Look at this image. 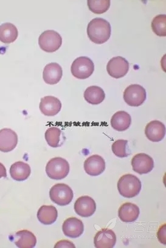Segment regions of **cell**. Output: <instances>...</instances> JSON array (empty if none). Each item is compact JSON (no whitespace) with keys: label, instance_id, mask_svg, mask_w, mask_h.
<instances>
[{"label":"cell","instance_id":"obj_24","mask_svg":"<svg viewBox=\"0 0 166 248\" xmlns=\"http://www.w3.org/2000/svg\"><path fill=\"white\" fill-rule=\"evenodd\" d=\"M105 94L102 88L97 86L88 87L84 93V98L86 102L93 105H98L105 100Z\"/></svg>","mask_w":166,"mask_h":248},{"label":"cell","instance_id":"obj_23","mask_svg":"<svg viewBox=\"0 0 166 248\" xmlns=\"http://www.w3.org/2000/svg\"><path fill=\"white\" fill-rule=\"evenodd\" d=\"M17 28L11 23H3L0 26V41L4 44H10L17 38Z\"/></svg>","mask_w":166,"mask_h":248},{"label":"cell","instance_id":"obj_2","mask_svg":"<svg viewBox=\"0 0 166 248\" xmlns=\"http://www.w3.org/2000/svg\"><path fill=\"white\" fill-rule=\"evenodd\" d=\"M142 188L141 180L135 175H122L117 182V189L119 194L125 198L131 199L139 194Z\"/></svg>","mask_w":166,"mask_h":248},{"label":"cell","instance_id":"obj_20","mask_svg":"<svg viewBox=\"0 0 166 248\" xmlns=\"http://www.w3.org/2000/svg\"><path fill=\"white\" fill-rule=\"evenodd\" d=\"M112 127L117 131L122 132L129 128L132 124L131 115L126 111H119L113 115L110 122Z\"/></svg>","mask_w":166,"mask_h":248},{"label":"cell","instance_id":"obj_28","mask_svg":"<svg viewBox=\"0 0 166 248\" xmlns=\"http://www.w3.org/2000/svg\"><path fill=\"white\" fill-rule=\"evenodd\" d=\"M128 141L118 140L112 144V149L115 155L119 158H126L131 155L128 148Z\"/></svg>","mask_w":166,"mask_h":248},{"label":"cell","instance_id":"obj_10","mask_svg":"<svg viewBox=\"0 0 166 248\" xmlns=\"http://www.w3.org/2000/svg\"><path fill=\"white\" fill-rule=\"evenodd\" d=\"M96 209L95 201L89 196L79 197L74 204V211L82 217H90L95 214Z\"/></svg>","mask_w":166,"mask_h":248},{"label":"cell","instance_id":"obj_17","mask_svg":"<svg viewBox=\"0 0 166 248\" xmlns=\"http://www.w3.org/2000/svg\"><path fill=\"white\" fill-rule=\"evenodd\" d=\"M145 134L147 138L151 141H160L165 137V125L158 120H153L147 124Z\"/></svg>","mask_w":166,"mask_h":248},{"label":"cell","instance_id":"obj_25","mask_svg":"<svg viewBox=\"0 0 166 248\" xmlns=\"http://www.w3.org/2000/svg\"><path fill=\"white\" fill-rule=\"evenodd\" d=\"M45 137L48 145L52 148H59L63 144V134L58 127H50L46 131Z\"/></svg>","mask_w":166,"mask_h":248},{"label":"cell","instance_id":"obj_8","mask_svg":"<svg viewBox=\"0 0 166 248\" xmlns=\"http://www.w3.org/2000/svg\"><path fill=\"white\" fill-rule=\"evenodd\" d=\"M129 70V62L122 57H115L108 62V74L113 78H121L126 76Z\"/></svg>","mask_w":166,"mask_h":248},{"label":"cell","instance_id":"obj_13","mask_svg":"<svg viewBox=\"0 0 166 248\" xmlns=\"http://www.w3.org/2000/svg\"><path fill=\"white\" fill-rule=\"evenodd\" d=\"M40 111L46 116H54L61 111L62 103L58 98L53 96H46L41 98Z\"/></svg>","mask_w":166,"mask_h":248},{"label":"cell","instance_id":"obj_30","mask_svg":"<svg viewBox=\"0 0 166 248\" xmlns=\"http://www.w3.org/2000/svg\"><path fill=\"white\" fill-rule=\"evenodd\" d=\"M159 241L164 245H166V225L161 226L157 233Z\"/></svg>","mask_w":166,"mask_h":248},{"label":"cell","instance_id":"obj_5","mask_svg":"<svg viewBox=\"0 0 166 248\" xmlns=\"http://www.w3.org/2000/svg\"><path fill=\"white\" fill-rule=\"evenodd\" d=\"M95 71L92 60L87 57L77 58L72 63L71 71L75 78L84 79L89 78Z\"/></svg>","mask_w":166,"mask_h":248},{"label":"cell","instance_id":"obj_9","mask_svg":"<svg viewBox=\"0 0 166 248\" xmlns=\"http://www.w3.org/2000/svg\"><path fill=\"white\" fill-rule=\"evenodd\" d=\"M132 166L134 172L140 175L146 174L153 170L154 161L148 154L139 153L132 158Z\"/></svg>","mask_w":166,"mask_h":248},{"label":"cell","instance_id":"obj_27","mask_svg":"<svg viewBox=\"0 0 166 248\" xmlns=\"http://www.w3.org/2000/svg\"><path fill=\"white\" fill-rule=\"evenodd\" d=\"M87 4L89 9L96 14L106 13L110 6V0H88Z\"/></svg>","mask_w":166,"mask_h":248},{"label":"cell","instance_id":"obj_7","mask_svg":"<svg viewBox=\"0 0 166 248\" xmlns=\"http://www.w3.org/2000/svg\"><path fill=\"white\" fill-rule=\"evenodd\" d=\"M125 102L130 107H140L145 102L147 93L145 89L139 85L128 86L124 93Z\"/></svg>","mask_w":166,"mask_h":248},{"label":"cell","instance_id":"obj_21","mask_svg":"<svg viewBox=\"0 0 166 248\" xmlns=\"http://www.w3.org/2000/svg\"><path fill=\"white\" fill-rule=\"evenodd\" d=\"M58 212L52 205H43L37 212V218L41 223L45 225H52L57 220Z\"/></svg>","mask_w":166,"mask_h":248},{"label":"cell","instance_id":"obj_3","mask_svg":"<svg viewBox=\"0 0 166 248\" xmlns=\"http://www.w3.org/2000/svg\"><path fill=\"white\" fill-rule=\"evenodd\" d=\"M46 172L50 179H64L69 172V163L66 159L61 157L50 159L46 167Z\"/></svg>","mask_w":166,"mask_h":248},{"label":"cell","instance_id":"obj_16","mask_svg":"<svg viewBox=\"0 0 166 248\" xmlns=\"http://www.w3.org/2000/svg\"><path fill=\"white\" fill-rule=\"evenodd\" d=\"M63 76V71L57 62H50L45 67L43 78L48 85H54L58 83Z\"/></svg>","mask_w":166,"mask_h":248},{"label":"cell","instance_id":"obj_26","mask_svg":"<svg viewBox=\"0 0 166 248\" xmlns=\"http://www.w3.org/2000/svg\"><path fill=\"white\" fill-rule=\"evenodd\" d=\"M151 29L153 32L159 37L166 36V16L160 14L154 17L151 21Z\"/></svg>","mask_w":166,"mask_h":248},{"label":"cell","instance_id":"obj_4","mask_svg":"<svg viewBox=\"0 0 166 248\" xmlns=\"http://www.w3.org/2000/svg\"><path fill=\"white\" fill-rule=\"evenodd\" d=\"M50 200L57 205H68L73 201L74 193L70 187L66 184H58L51 187L50 191Z\"/></svg>","mask_w":166,"mask_h":248},{"label":"cell","instance_id":"obj_12","mask_svg":"<svg viewBox=\"0 0 166 248\" xmlns=\"http://www.w3.org/2000/svg\"><path fill=\"white\" fill-rule=\"evenodd\" d=\"M94 243L96 248H113L116 243V236L110 229H102L96 233Z\"/></svg>","mask_w":166,"mask_h":248},{"label":"cell","instance_id":"obj_14","mask_svg":"<svg viewBox=\"0 0 166 248\" xmlns=\"http://www.w3.org/2000/svg\"><path fill=\"white\" fill-rule=\"evenodd\" d=\"M84 170L91 176H98L105 170L104 159L98 155L90 156L84 162Z\"/></svg>","mask_w":166,"mask_h":248},{"label":"cell","instance_id":"obj_15","mask_svg":"<svg viewBox=\"0 0 166 248\" xmlns=\"http://www.w3.org/2000/svg\"><path fill=\"white\" fill-rule=\"evenodd\" d=\"M62 230L66 237L73 238H78L83 233V223L80 219L78 218H68L65 220L62 225Z\"/></svg>","mask_w":166,"mask_h":248},{"label":"cell","instance_id":"obj_1","mask_svg":"<svg viewBox=\"0 0 166 248\" xmlns=\"http://www.w3.org/2000/svg\"><path fill=\"white\" fill-rule=\"evenodd\" d=\"M112 28L108 21L102 18H96L89 23L87 34L91 42L101 45L107 42L111 36Z\"/></svg>","mask_w":166,"mask_h":248},{"label":"cell","instance_id":"obj_29","mask_svg":"<svg viewBox=\"0 0 166 248\" xmlns=\"http://www.w3.org/2000/svg\"><path fill=\"white\" fill-rule=\"evenodd\" d=\"M55 248H75V245L68 240H61L58 242L54 246Z\"/></svg>","mask_w":166,"mask_h":248},{"label":"cell","instance_id":"obj_19","mask_svg":"<svg viewBox=\"0 0 166 248\" xmlns=\"http://www.w3.org/2000/svg\"><path fill=\"white\" fill-rule=\"evenodd\" d=\"M9 172L13 180L17 182H23L30 176L31 170L28 163L17 161L12 165Z\"/></svg>","mask_w":166,"mask_h":248},{"label":"cell","instance_id":"obj_11","mask_svg":"<svg viewBox=\"0 0 166 248\" xmlns=\"http://www.w3.org/2000/svg\"><path fill=\"white\" fill-rule=\"evenodd\" d=\"M18 144V136L15 131L9 128L0 130V151L9 153Z\"/></svg>","mask_w":166,"mask_h":248},{"label":"cell","instance_id":"obj_22","mask_svg":"<svg viewBox=\"0 0 166 248\" xmlns=\"http://www.w3.org/2000/svg\"><path fill=\"white\" fill-rule=\"evenodd\" d=\"M17 240L15 244L19 248H34L37 243V238L31 231L22 230L16 233Z\"/></svg>","mask_w":166,"mask_h":248},{"label":"cell","instance_id":"obj_31","mask_svg":"<svg viewBox=\"0 0 166 248\" xmlns=\"http://www.w3.org/2000/svg\"><path fill=\"white\" fill-rule=\"evenodd\" d=\"M7 177V172L5 167L0 163V179L1 178H6Z\"/></svg>","mask_w":166,"mask_h":248},{"label":"cell","instance_id":"obj_6","mask_svg":"<svg viewBox=\"0 0 166 248\" xmlns=\"http://www.w3.org/2000/svg\"><path fill=\"white\" fill-rule=\"evenodd\" d=\"M62 38L56 31L48 30L43 32L38 38V45L43 51L52 53L61 47Z\"/></svg>","mask_w":166,"mask_h":248},{"label":"cell","instance_id":"obj_18","mask_svg":"<svg viewBox=\"0 0 166 248\" xmlns=\"http://www.w3.org/2000/svg\"><path fill=\"white\" fill-rule=\"evenodd\" d=\"M140 213L139 207L135 204L126 203L120 207L118 211L120 220L126 223L135 221Z\"/></svg>","mask_w":166,"mask_h":248}]
</instances>
